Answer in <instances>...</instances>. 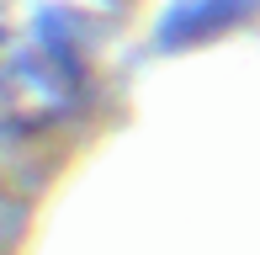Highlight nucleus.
<instances>
[{
  "instance_id": "1",
  "label": "nucleus",
  "mask_w": 260,
  "mask_h": 255,
  "mask_svg": "<svg viewBox=\"0 0 260 255\" xmlns=\"http://www.w3.org/2000/svg\"><path fill=\"white\" fill-rule=\"evenodd\" d=\"M75 90H80L75 59L58 43H43L38 53H27L0 75V117H11L16 128H43L75 101Z\"/></svg>"
}]
</instances>
